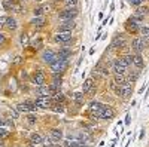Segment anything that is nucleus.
Listing matches in <instances>:
<instances>
[{"label": "nucleus", "instance_id": "obj_28", "mask_svg": "<svg viewBox=\"0 0 149 147\" xmlns=\"http://www.w3.org/2000/svg\"><path fill=\"white\" fill-rule=\"evenodd\" d=\"M139 31L142 33V36H143L145 39H149V27H140Z\"/></svg>", "mask_w": 149, "mask_h": 147}, {"label": "nucleus", "instance_id": "obj_9", "mask_svg": "<svg viewBox=\"0 0 149 147\" xmlns=\"http://www.w3.org/2000/svg\"><path fill=\"white\" fill-rule=\"evenodd\" d=\"M113 116H115L113 110H112L110 107H107V106H104V107L100 110V112L95 115V117H98V119H112Z\"/></svg>", "mask_w": 149, "mask_h": 147}, {"label": "nucleus", "instance_id": "obj_6", "mask_svg": "<svg viewBox=\"0 0 149 147\" xmlns=\"http://www.w3.org/2000/svg\"><path fill=\"white\" fill-rule=\"evenodd\" d=\"M66 68H67V59H57L55 63L51 64V70L54 73H58V75H61Z\"/></svg>", "mask_w": 149, "mask_h": 147}, {"label": "nucleus", "instance_id": "obj_26", "mask_svg": "<svg viewBox=\"0 0 149 147\" xmlns=\"http://www.w3.org/2000/svg\"><path fill=\"white\" fill-rule=\"evenodd\" d=\"M79 0H64V3H66V8H76Z\"/></svg>", "mask_w": 149, "mask_h": 147}, {"label": "nucleus", "instance_id": "obj_29", "mask_svg": "<svg viewBox=\"0 0 149 147\" xmlns=\"http://www.w3.org/2000/svg\"><path fill=\"white\" fill-rule=\"evenodd\" d=\"M122 59H124V63H125L127 66H131L133 64V55H125V57H122Z\"/></svg>", "mask_w": 149, "mask_h": 147}, {"label": "nucleus", "instance_id": "obj_25", "mask_svg": "<svg viewBox=\"0 0 149 147\" xmlns=\"http://www.w3.org/2000/svg\"><path fill=\"white\" fill-rule=\"evenodd\" d=\"M133 64H134V66H137L139 68H142V67L145 66V63H143V59H142V57H140L139 54L133 57Z\"/></svg>", "mask_w": 149, "mask_h": 147}, {"label": "nucleus", "instance_id": "obj_18", "mask_svg": "<svg viewBox=\"0 0 149 147\" xmlns=\"http://www.w3.org/2000/svg\"><path fill=\"white\" fill-rule=\"evenodd\" d=\"M104 107V104H102V103H97V101H93L91 104H90V112L93 113V115H97L100 110Z\"/></svg>", "mask_w": 149, "mask_h": 147}, {"label": "nucleus", "instance_id": "obj_22", "mask_svg": "<svg viewBox=\"0 0 149 147\" xmlns=\"http://www.w3.org/2000/svg\"><path fill=\"white\" fill-rule=\"evenodd\" d=\"M70 51H69V49H60V51L57 52V58L58 59H67L69 57H70Z\"/></svg>", "mask_w": 149, "mask_h": 147}, {"label": "nucleus", "instance_id": "obj_42", "mask_svg": "<svg viewBox=\"0 0 149 147\" xmlns=\"http://www.w3.org/2000/svg\"><path fill=\"white\" fill-rule=\"evenodd\" d=\"M21 2H27V0H21Z\"/></svg>", "mask_w": 149, "mask_h": 147}, {"label": "nucleus", "instance_id": "obj_34", "mask_svg": "<svg viewBox=\"0 0 149 147\" xmlns=\"http://www.w3.org/2000/svg\"><path fill=\"white\" fill-rule=\"evenodd\" d=\"M6 18H8V17H0V28H5V26H6Z\"/></svg>", "mask_w": 149, "mask_h": 147}, {"label": "nucleus", "instance_id": "obj_32", "mask_svg": "<svg viewBox=\"0 0 149 147\" xmlns=\"http://www.w3.org/2000/svg\"><path fill=\"white\" fill-rule=\"evenodd\" d=\"M27 122H29L30 125L36 124V115H29V116H27Z\"/></svg>", "mask_w": 149, "mask_h": 147}, {"label": "nucleus", "instance_id": "obj_41", "mask_svg": "<svg viewBox=\"0 0 149 147\" xmlns=\"http://www.w3.org/2000/svg\"><path fill=\"white\" fill-rule=\"evenodd\" d=\"M0 147H5V146H3V144H2V143H0Z\"/></svg>", "mask_w": 149, "mask_h": 147}, {"label": "nucleus", "instance_id": "obj_13", "mask_svg": "<svg viewBox=\"0 0 149 147\" xmlns=\"http://www.w3.org/2000/svg\"><path fill=\"white\" fill-rule=\"evenodd\" d=\"M127 45V40H125V37H124L122 34H118L116 37L113 39V42H112V48L113 49H118V48H124Z\"/></svg>", "mask_w": 149, "mask_h": 147}, {"label": "nucleus", "instance_id": "obj_7", "mask_svg": "<svg viewBox=\"0 0 149 147\" xmlns=\"http://www.w3.org/2000/svg\"><path fill=\"white\" fill-rule=\"evenodd\" d=\"M42 59H43V63H45V64H49V66H51L52 63H55L58 58H57V54H55L54 51L48 49V51H43V54H42Z\"/></svg>", "mask_w": 149, "mask_h": 147}, {"label": "nucleus", "instance_id": "obj_38", "mask_svg": "<svg viewBox=\"0 0 149 147\" xmlns=\"http://www.w3.org/2000/svg\"><path fill=\"white\" fill-rule=\"evenodd\" d=\"M21 77H22V79H27V73L22 71V73H21Z\"/></svg>", "mask_w": 149, "mask_h": 147}, {"label": "nucleus", "instance_id": "obj_1", "mask_svg": "<svg viewBox=\"0 0 149 147\" xmlns=\"http://www.w3.org/2000/svg\"><path fill=\"white\" fill-rule=\"evenodd\" d=\"M78 17V9L76 8H66L64 10L58 12V18L61 21H73Z\"/></svg>", "mask_w": 149, "mask_h": 147}, {"label": "nucleus", "instance_id": "obj_8", "mask_svg": "<svg viewBox=\"0 0 149 147\" xmlns=\"http://www.w3.org/2000/svg\"><path fill=\"white\" fill-rule=\"evenodd\" d=\"M127 64L124 63V59H116L115 63H113V71H115V75H125V71H127Z\"/></svg>", "mask_w": 149, "mask_h": 147}, {"label": "nucleus", "instance_id": "obj_10", "mask_svg": "<svg viewBox=\"0 0 149 147\" xmlns=\"http://www.w3.org/2000/svg\"><path fill=\"white\" fill-rule=\"evenodd\" d=\"M145 48H146V42H145V37H136L133 40V49L137 54H140L142 51H145Z\"/></svg>", "mask_w": 149, "mask_h": 147}, {"label": "nucleus", "instance_id": "obj_21", "mask_svg": "<svg viewBox=\"0 0 149 147\" xmlns=\"http://www.w3.org/2000/svg\"><path fill=\"white\" fill-rule=\"evenodd\" d=\"M52 103H55V104H64V95L61 92H55L52 95Z\"/></svg>", "mask_w": 149, "mask_h": 147}, {"label": "nucleus", "instance_id": "obj_23", "mask_svg": "<svg viewBox=\"0 0 149 147\" xmlns=\"http://www.w3.org/2000/svg\"><path fill=\"white\" fill-rule=\"evenodd\" d=\"M82 88H84V92H85V94L90 92V91L94 88V80H93V79H86V80L84 82V86H82Z\"/></svg>", "mask_w": 149, "mask_h": 147}, {"label": "nucleus", "instance_id": "obj_35", "mask_svg": "<svg viewBox=\"0 0 149 147\" xmlns=\"http://www.w3.org/2000/svg\"><path fill=\"white\" fill-rule=\"evenodd\" d=\"M6 43V36L3 33H0V46H3Z\"/></svg>", "mask_w": 149, "mask_h": 147}, {"label": "nucleus", "instance_id": "obj_37", "mask_svg": "<svg viewBox=\"0 0 149 147\" xmlns=\"http://www.w3.org/2000/svg\"><path fill=\"white\" fill-rule=\"evenodd\" d=\"M21 63V57H17L15 59H14V64H19Z\"/></svg>", "mask_w": 149, "mask_h": 147}, {"label": "nucleus", "instance_id": "obj_2", "mask_svg": "<svg viewBox=\"0 0 149 147\" xmlns=\"http://www.w3.org/2000/svg\"><path fill=\"white\" fill-rule=\"evenodd\" d=\"M54 40L57 43H63V45H70L72 43V31H58L54 36Z\"/></svg>", "mask_w": 149, "mask_h": 147}, {"label": "nucleus", "instance_id": "obj_3", "mask_svg": "<svg viewBox=\"0 0 149 147\" xmlns=\"http://www.w3.org/2000/svg\"><path fill=\"white\" fill-rule=\"evenodd\" d=\"M131 91H133V86H131V82H125L119 85V88H116V92L118 95H121L122 98H127L131 95Z\"/></svg>", "mask_w": 149, "mask_h": 147}, {"label": "nucleus", "instance_id": "obj_17", "mask_svg": "<svg viewBox=\"0 0 149 147\" xmlns=\"http://www.w3.org/2000/svg\"><path fill=\"white\" fill-rule=\"evenodd\" d=\"M49 138L52 141H60L63 138V132H61V129H51L49 131Z\"/></svg>", "mask_w": 149, "mask_h": 147}, {"label": "nucleus", "instance_id": "obj_39", "mask_svg": "<svg viewBox=\"0 0 149 147\" xmlns=\"http://www.w3.org/2000/svg\"><path fill=\"white\" fill-rule=\"evenodd\" d=\"M125 124H127V125L130 124V115H127V117H125Z\"/></svg>", "mask_w": 149, "mask_h": 147}, {"label": "nucleus", "instance_id": "obj_5", "mask_svg": "<svg viewBox=\"0 0 149 147\" xmlns=\"http://www.w3.org/2000/svg\"><path fill=\"white\" fill-rule=\"evenodd\" d=\"M17 110H18L19 113H31V112H36L37 107L34 106V103L26 101V103H19L17 106Z\"/></svg>", "mask_w": 149, "mask_h": 147}, {"label": "nucleus", "instance_id": "obj_16", "mask_svg": "<svg viewBox=\"0 0 149 147\" xmlns=\"http://www.w3.org/2000/svg\"><path fill=\"white\" fill-rule=\"evenodd\" d=\"M148 14H149V9H148L146 6H142V5H140V6H137V9H136V14H134L136 17H134V18L142 19V18H143L145 15H148Z\"/></svg>", "mask_w": 149, "mask_h": 147}, {"label": "nucleus", "instance_id": "obj_15", "mask_svg": "<svg viewBox=\"0 0 149 147\" xmlns=\"http://www.w3.org/2000/svg\"><path fill=\"white\" fill-rule=\"evenodd\" d=\"M45 22H46V18L45 17H34V18H31V21H30V24L33 27H37V28H42L43 26H45Z\"/></svg>", "mask_w": 149, "mask_h": 147}, {"label": "nucleus", "instance_id": "obj_24", "mask_svg": "<svg viewBox=\"0 0 149 147\" xmlns=\"http://www.w3.org/2000/svg\"><path fill=\"white\" fill-rule=\"evenodd\" d=\"M73 100H74V103H76L78 106H82L84 104V94L82 92H74L73 94Z\"/></svg>", "mask_w": 149, "mask_h": 147}, {"label": "nucleus", "instance_id": "obj_40", "mask_svg": "<svg viewBox=\"0 0 149 147\" xmlns=\"http://www.w3.org/2000/svg\"><path fill=\"white\" fill-rule=\"evenodd\" d=\"M29 147H36V146H34V144H31V146H29Z\"/></svg>", "mask_w": 149, "mask_h": 147}, {"label": "nucleus", "instance_id": "obj_19", "mask_svg": "<svg viewBox=\"0 0 149 147\" xmlns=\"http://www.w3.org/2000/svg\"><path fill=\"white\" fill-rule=\"evenodd\" d=\"M8 30H10V31H14V30H17V21H15V18H12V17H8L6 18V26H5Z\"/></svg>", "mask_w": 149, "mask_h": 147}, {"label": "nucleus", "instance_id": "obj_31", "mask_svg": "<svg viewBox=\"0 0 149 147\" xmlns=\"http://www.w3.org/2000/svg\"><path fill=\"white\" fill-rule=\"evenodd\" d=\"M29 43V36L26 33H22L21 34V45H27Z\"/></svg>", "mask_w": 149, "mask_h": 147}, {"label": "nucleus", "instance_id": "obj_12", "mask_svg": "<svg viewBox=\"0 0 149 147\" xmlns=\"http://www.w3.org/2000/svg\"><path fill=\"white\" fill-rule=\"evenodd\" d=\"M31 80L36 83V85H43L45 80H46V76H45V73L43 71H34L33 73V76H31Z\"/></svg>", "mask_w": 149, "mask_h": 147}, {"label": "nucleus", "instance_id": "obj_43", "mask_svg": "<svg viewBox=\"0 0 149 147\" xmlns=\"http://www.w3.org/2000/svg\"><path fill=\"white\" fill-rule=\"evenodd\" d=\"M36 2H42V0H36Z\"/></svg>", "mask_w": 149, "mask_h": 147}, {"label": "nucleus", "instance_id": "obj_11", "mask_svg": "<svg viewBox=\"0 0 149 147\" xmlns=\"http://www.w3.org/2000/svg\"><path fill=\"white\" fill-rule=\"evenodd\" d=\"M137 18H128L127 19V22H125V28L128 30V31H131V33H136L139 30V24H137Z\"/></svg>", "mask_w": 149, "mask_h": 147}, {"label": "nucleus", "instance_id": "obj_27", "mask_svg": "<svg viewBox=\"0 0 149 147\" xmlns=\"http://www.w3.org/2000/svg\"><path fill=\"white\" fill-rule=\"evenodd\" d=\"M127 80H125V77H124V75H115V83H119V85H122V83H125Z\"/></svg>", "mask_w": 149, "mask_h": 147}, {"label": "nucleus", "instance_id": "obj_36", "mask_svg": "<svg viewBox=\"0 0 149 147\" xmlns=\"http://www.w3.org/2000/svg\"><path fill=\"white\" fill-rule=\"evenodd\" d=\"M142 2H143V0H130V5H133V6H140Z\"/></svg>", "mask_w": 149, "mask_h": 147}, {"label": "nucleus", "instance_id": "obj_33", "mask_svg": "<svg viewBox=\"0 0 149 147\" xmlns=\"http://www.w3.org/2000/svg\"><path fill=\"white\" fill-rule=\"evenodd\" d=\"M8 135H9V132L0 126V138H5V137H8Z\"/></svg>", "mask_w": 149, "mask_h": 147}, {"label": "nucleus", "instance_id": "obj_4", "mask_svg": "<svg viewBox=\"0 0 149 147\" xmlns=\"http://www.w3.org/2000/svg\"><path fill=\"white\" fill-rule=\"evenodd\" d=\"M34 106L37 108H48L52 106V98L51 97H39L34 100Z\"/></svg>", "mask_w": 149, "mask_h": 147}, {"label": "nucleus", "instance_id": "obj_20", "mask_svg": "<svg viewBox=\"0 0 149 147\" xmlns=\"http://www.w3.org/2000/svg\"><path fill=\"white\" fill-rule=\"evenodd\" d=\"M30 141H31V144H40V143L43 141L42 134H39V132L31 134V135H30Z\"/></svg>", "mask_w": 149, "mask_h": 147}, {"label": "nucleus", "instance_id": "obj_30", "mask_svg": "<svg viewBox=\"0 0 149 147\" xmlns=\"http://www.w3.org/2000/svg\"><path fill=\"white\" fill-rule=\"evenodd\" d=\"M52 110H54L55 113H61V112H64V106L63 104H55L52 107Z\"/></svg>", "mask_w": 149, "mask_h": 147}, {"label": "nucleus", "instance_id": "obj_14", "mask_svg": "<svg viewBox=\"0 0 149 147\" xmlns=\"http://www.w3.org/2000/svg\"><path fill=\"white\" fill-rule=\"evenodd\" d=\"M74 27H76L74 21H63L58 26V31H72Z\"/></svg>", "mask_w": 149, "mask_h": 147}]
</instances>
